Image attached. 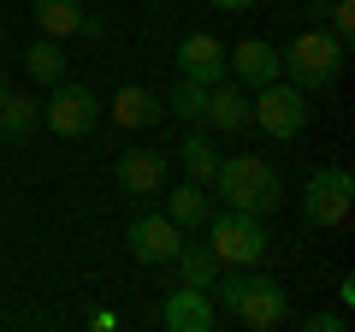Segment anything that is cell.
Segmentation results:
<instances>
[{"label": "cell", "instance_id": "d6986e66", "mask_svg": "<svg viewBox=\"0 0 355 332\" xmlns=\"http://www.w3.org/2000/svg\"><path fill=\"white\" fill-rule=\"evenodd\" d=\"M172 267H178V285H202V291L219 279V256L207 249V243H178Z\"/></svg>", "mask_w": 355, "mask_h": 332}, {"label": "cell", "instance_id": "ba28073f", "mask_svg": "<svg viewBox=\"0 0 355 332\" xmlns=\"http://www.w3.org/2000/svg\"><path fill=\"white\" fill-rule=\"evenodd\" d=\"M125 243H130V256H137L142 267H166V261L178 256V243H184V226H172L166 214H137L130 231H125Z\"/></svg>", "mask_w": 355, "mask_h": 332}, {"label": "cell", "instance_id": "30bf717a", "mask_svg": "<svg viewBox=\"0 0 355 332\" xmlns=\"http://www.w3.org/2000/svg\"><path fill=\"white\" fill-rule=\"evenodd\" d=\"M231 65H225V42L196 30V36L178 42V77H190V83H219Z\"/></svg>", "mask_w": 355, "mask_h": 332}, {"label": "cell", "instance_id": "d4e9b609", "mask_svg": "<svg viewBox=\"0 0 355 332\" xmlns=\"http://www.w3.org/2000/svg\"><path fill=\"white\" fill-rule=\"evenodd\" d=\"M207 6H225V13H249L254 0H207Z\"/></svg>", "mask_w": 355, "mask_h": 332}, {"label": "cell", "instance_id": "603a6c76", "mask_svg": "<svg viewBox=\"0 0 355 332\" xmlns=\"http://www.w3.org/2000/svg\"><path fill=\"white\" fill-rule=\"evenodd\" d=\"M302 326H308V332H343V326H349V315H343V308H314Z\"/></svg>", "mask_w": 355, "mask_h": 332}, {"label": "cell", "instance_id": "83f0119b", "mask_svg": "<svg viewBox=\"0 0 355 332\" xmlns=\"http://www.w3.org/2000/svg\"><path fill=\"white\" fill-rule=\"evenodd\" d=\"M0 42H6V24H0Z\"/></svg>", "mask_w": 355, "mask_h": 332}, {"label": "cell", "instance_id": "5b68a950", "mask_svg": "<svg viewBox=\"0 0 355 332\" xmlns=\"http://www.w3.org/2000/svg\"><path fill=\"white\" fill-rule=\"evenodd\" d=\"M355 214V179L349 166H314L302 184V219L314 231H338Z\"/></svg>", "mask_w": 355, "mask_h": 332}, {"label": "cell", "instance_id": "9a60e30c", "mask_svg": "<svg viewBox=\"0 0 355 332\" xmlns=\"http://www.w3.org/2000/svg\"><path fill=\"white\" fill-rule=\"evenodd\" d=\"M172 226H184V231H196V226H207V214H214V190L207 184H196V179H184L172 196H166V208H160Z\"/></svg>", "mask_w": 355, "mask_h": 332}, {"label": "cell", "instance_id": "7402d4cb", "mask_svg": "<svg viewBox=\"0 0 355 332\" xmlns=\"http://www.w3.org/2000/svg\"><path fill=\"white\" fill-rule=\"evenodd\" d=\"M326 13H331V36H338L343 48H349V30H355V0H331Z\"/></svg>", "mask_w": 355, "mask_h": 332}, {"label": "cell", "instance_id": "3957f363", "mask_svg": "<svg viewBox=\"0 0 355 332\" xmlns=\"http://www.w3.org/2000/svg\"><path fill=\"white\" fill-rule=\"evenodd\" d=\"M343 53H349V48H343L331 30H302V36L279 53V77H284V83H296L302 95L331 90V83L343 77Z\"/></svg>", "mask_w": 355, "mask_h": 332}, {"label": "cell", "instance_id": "cb8c5ba5", "mask_svg": "<svg viewBox=\"0 0 355 332\" xmlns=\"http://www.w3.org/2000/svg\"><path fill=\"white\" fill-rule=\"evenodd\" d=\"M349 303H355V279L343 273V279H338V308H349Z\"/></svg>", "mask_w": 355, "mask_h": 332}, {"label": "cell", "instance_id": "4fadbf2b", "mask_svg": "<svg viewBox=\"0 0 355 332\" xmlns=\"http://www.w3.org/2000/svg\"><path fill=\"white\" fill-rule=\"evenodd\" d=\"M225 65L249 83V90H261V83H272V77H279V48H272V42H261V36H243L237 48H225Z\"/></svg>", "mask_w": 355, "mask_h": 332}, {"label": "cell", "instance_id": "ac0fdd59", "mask_svg": "<svg viewBox=\"0 0 355 332\" xmlns=\"http://www.w3.org/2000/svg\"><path fill=\"white\" fill-rule=\"evenodd\" d=\"M178 160H184V172H190L196 184H214V172H219V142H214V131L190 125V137L178 142Z\"/></svg>", "mask_w": 355, "mask_h": 332}, {"label": "cell", "instance_id": "44dd1931", "mask_svg": "<svg viewBox=\"0 0 355 332\" xmlns=\"http://www.w3.org/2000/svg\"><path fill=\"white\" fill-rule=\"evenodd\" d=\"M24 72L36 77L42 90H48V83H60L65 77V48L53 36H42V42H30V53H24Z\"/></svg>", "mask_w": 355, "mask_h": 332}, {"label": "cell", "instance_id": "7a4b0ae2", "mask_svg": "<svg viewBox=\"0 0 355 332\" xmlns=\"http://www.w3.org/2000/svg\"><path fill=\"white\" fill-rule=\"evenodd\" d=\"M214 196H225V208H243V214H279L284 208V179H279V166L261 160V154H219V172L214 184H207Z\"/></svg>", "mask_w": 355, "mask_h": 332}, {"label": "cell", "instance_id": "7c38bea8", "mask_svg": "<svg viewBox=\"0 0 355 332\" xmlns=\"http://www.w3.org/2000/svg\"><path fill=\"white\" fill-rule=\"evenodd\" d=\"M207 131H219V137H237V131H249V90L243 83H207Z\"/></svg>", "mask_w": 355, "mask_h": 332}, {"label": "cell", "instance_id": "52a82bcc", "mask_svg": "<svg viewBox=\"0 0 355 332\" xmlns=\"http://www.w3.org/2000/svg\"><path fill=\"white\" fill-rule=\"evenodd\" d=\"M42 125H48L53 137H65V142L89 137V131L101 125V95L89 90V83H71V77H60V83H48V101H42Z\"/></svg>", "mask_w": 355, "mask_h": 332}, {"label": "cell", "instance_id": "ffe728a7", "mask_svg": "<svg viewBox=\"0 0 355 332\" xmlns=\"http://www.w3.org/2000/svg\"><path fill=\"white\" fill-rule=\"evenodd\" d=\"M166 107H172L184 125H202L207 131V83H190V77H172L166 90Z\"/></svg>", "mask_w": 355, "mask_h": 332}, {"label": "cell", "instance_id": "9c48e42d", "mask_svg": "<svg viewBox=\"0 0 355 332\" xmlns=\"http://www.w3.org/2000/svg\"><path fill=\"white\" fill-rule=\"evenodd\" d=\"M160 326L166 332H214L219 308H214V297H207L202 285H178V291H166V303H160Z\"/></svg>", "mask_w": 355, "mask_h": 332}, {"label": "cell", "instance_id": "8992f818", "mask_svg": "<svg viewBox=\"0 0 355 332\" xmlns=\"http://www.w3.org/2000/svg\"><path fill=\"white\" fill-rule=\"evenodd\" d=\"M249 125H261L272 142H291L308 131V95L296 90V83H284V77H272V83H261V90L249 95Z\"/></svg>", "mask_w": 355, "mask_h": 332}, {"label": "cell", "instance_id": "2e32d148", "mask_svg": "<svg viewBox=\"0 0 355 332\" xmlns=\"http://www.w3.org/2000/svg\"><path fill=\"white\" fill-rule=\"evenodd\" d=\"M36 131H42V101L24 95V90H6L0 95V137L6 142H30Z\"/></svg>", "mask_w": 355, "mask_h": 332}, {"label": "cell", "instance_id": "4316f807", "mask_svg": "<svg viewBox=\"0 0 355 332\" xmlns=\"http://www.w3.org/2000/svg\"><path fill=\"white\" fill-rule=\"evenodd\" d=\"M154 6H184V0H154Z\"/></svg>", "mask_w": 355, "mask_h": 332}, {"label": "cell", "instance_id": "484cf974", "mask_svg": "<svg viewBox=\"0 0 355 332\" xmlns=\"http://www.w3.org/2000/svg\"><path fill=\"white\" fill-rule=\"evenodd\" d=\"M6 90H12V83H6V65H0V95H6Z\"/></svg>", "mask_w": 355, "mask_h": 332}, {"label": "cell", "instance_id": "e0dca14e", "mask_svg": "<svg viewBox=\"0 0 355 332\" xmlns=\"http://www.w3.org/2000/svg\"><path fill=\"white\" fill-rule=\"evenodd\" d=\"M36 13V30L42 36H53V42H65V36H83V0H36L30 6Z\"/></svg>", "mask_w": 355, "mask_h": 332}, {"label": "cell", "instance_id": "5bb4252c", "mask_svg": "<svg viewBox=\"0 0 355 332\" xmlns=\"http://www.w3.org/2000/svg\"><path fill=\"white\" fill-rule=\"evenodd\" d=\"M107 113H113L119 131H148V125H160V119H166V101L154 90H142V83H125V90L113 95Z\"/></svg>", "mask_w": 355, "mask_h": 332}, {"label": "cell", "instance_id": "8fae6325", "mask_svg": "<svg viewBox=\"0 0 355 332\" xmlns=\"http://www.w3.org/2000/svg\"><path fill=\"white\" fill-rule=\"evenodd\" d=\"M113 179L125 196H160L166 190V154L160 149H125L113 166Z\"/></svg>", "mask_w": 355, "mask_h": 332}, {"label": "cell", "instance_id": "277c9868", "mask_svg": "<svg viewBox=\"0 0 355 332\" xmlns=\"http://www.w3.org/2000/svg\"><path fill=\"white\" fill-rule=\"evenodd\" d=\"M207 249L219 256V267H261L266 256V219L243 214V208H225V214H207Z\"/></svg>", "mask_w": 355, "mask_h": 332}, {"label": "cell", "instance_id": "6da1fadb", "mask_svg": "<svg viewBox=\"0 0 355 332\" xmlns=\"http://www.w3.org/2000/svg\"><path fill=\"white\" fill-rule=\"evenodd\" d=\"M219 320H237L249 332H272L291 320V291H284L272 273H254V267H219V279L207 285Z\"/></svg>", "mask_w": 355, "mask_h": 332}]
</instances>
